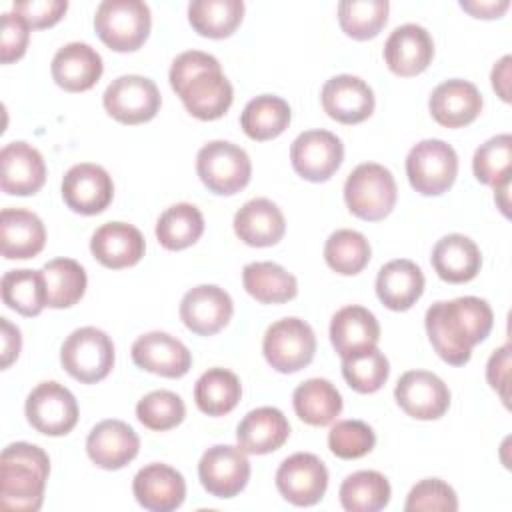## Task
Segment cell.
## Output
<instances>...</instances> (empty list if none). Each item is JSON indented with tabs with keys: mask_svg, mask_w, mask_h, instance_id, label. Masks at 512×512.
Listing matches in <instances>:
<instances>
[{
	"mask_svg": "<svg viewBox=\"0 0 512 512\" xmlns=\"http://www.w3.org/2000/svg\"><path fill=\"white\" fill-rule=\"evenodd\" d=\"M424 324L436 354L452 366H464L472 348L490 334L494 314L486 300L460 296L450 302H434L426 310Z\"/></svg>",
	"mask_w": 512,
	"mask_h": 512,
	"instance_id": "1",
	"label": "cell"
},
{
	"mask_svg": "<svg viewBox=\"0 0 512 512\" xmlns=\"http://www.w3.org/2000/svg\"><path fill=\"white\" fill-rule=\"evenodd\" d=\"M170 86L184 108L198 120L222 118L234 100V90L220 62L200 50L178 54L170 66Z\"/></svg>",
	"mask_w": 512,
	"mask_h": 512,
	"instance_id": "2",
	"label": "cell"
},
{
	"mask_svg": "<svg viewBox=\"0 0 512 512\" xmlns=\"http://www.w3.org/2000/svg\"><path fill=\"white\" fill-rule=\"evenodd\" d=\"M50 474L48 454L28 442H14L0 456V504L4 510L36 512Z\"/></svg>",
	"mask_w": 512,
	"mask_h": 512,
	"instance_id": "3",
	"label": "cell"
},
{
	"mask_svg": "<svg viewBox=\"0 0 512 512\" xmlns=\"http://www.w3.org/2000/svg\"><path fill=\"white\" fill-rule=\"evenodd\" d=\"M152 16L142 0H104L94 14L98 38L114 52L138 50L150 34Z\"/></svg>",
	"mask_w": 512,
	"mask_h": 512,
	"instance_id": "4",
	"label": "cell"
},
{
	"mask_svg": "<svg viewBox=\"0 0 512 512\" xmlns=\"http://www.w3.org/2000/svg\"><path fill=\"white\" fill-rule=\"evenodd\" d=\"M396 180L388 168L376 162L358 164L344 182L348 210L368 222L386 218L396 204Z\"/></svg>",
	"mask_w": 512,
	"mask_h": 512,
	"instance_id": "5",
	"label": "cell"
},
{
	"mask_svg": "<svg viewBox=\"0 0 512 512\" xmlns=\"http://www.w3.org/2000/svg\"><path fill=\"white\" fill-rule=\"evenodd\" d=\"M62 368L82 384L104 380L114 366L112 338L94 326L74 330L60 348Z\"/></svg>",
	"mask_w": 512,
	"mask_h": 512,
	"instance_id": "6",
	"label": "cell"
},
{
	"mask_svg": "<svg viewBox=\"0 0 512 512\" xmlns=\"http://www.w3.org/2000/svg\"><path fill=\"white\" fill-rule=\"evenodd\" d=\"M458 174L456 150L438 138L414 144L406 156L410 186L422 196H440L452 188Z\"/></svg>",
	"mask_w": 512,
	"mask_h": 512,
	"instance_id": "7",
	"label": "cell"
},
{
	"mask_svg": "<svg viewBox=\"0 0 512 512\" xmlns=\"http://www.w3.org/2000/svg\"><path fill=\"white\" fill-rule=\"evenodd\" d=\"M196 172L210 192L232 196L250 182L252 164L246 150L240 146L226 140H214L198 150Z\"/></svg>",
	"mask_w": 512,
	"mask_h": 512,
	"instance_id": "8",
	"label": "cell"
},
{
	"mask_svg": "<svg viewBox=\"0 0 512 512\" xmlns=\"http://www.w3.org/2000/svg\"><path fill=\"white\" fill-rule=\"evenodd\" d=\"M262 352L274 370L282 374L298 372L306 368L314 358V330L300 318H282L268 326L262 340Z\"/></svg>",
	"mask_w": 512,
	"mask_h": 512,
	"instance_id": "9",
	"label": "cell"
},
{
	"mask_svg": "<svg viewBox=\"0 0 512 512\" xmlns=\"http://www.w3.org/2000/svg\"><path fill=\"white\" fill-rule=\"evenodd\" d=\"M102 102L114 120L134 126L152 120L160 110L162 98L154 80L126 74L108 84Z\"/></svg>",
	"mask_w": 512,
	"mask_h": 512,
	"instance_id": "10",
	"label": "cell"
},
{
	"mask_svg": "<svg viewBox=\"0 0 512 512\" xmlns=\"http://www.w3.org/2000/svg\"><path fill=\"white\" fill-rule=\"evenodd\" d=\"M26 420L46 436H64L78 422V402L74 394L58 382H40L26 398Z\"/></svg>",
	"mask_w": 512,
	"mask_h": 512,
	"instance_id": "11",
	"label": "cell"
},
{
	"mask_svg": "<svg viewBox=\"0 0 512 512\" xmlns=\"http://www.w3.org/2000/svg\"><path fill=\"white\" fill-rule=\"evenodd\" d=\"M198 478L204 490L216 498L240 494L250 480V462L240 446L216 444L198 462Z\"/></svg>",
	"mask_w": 512,
	"mask_h": 512,
	"instance_id": "12",
	"label": "cell"
},
{
	"mask_svg": "<svg viewBox=\"0 0 512 512\" xmlns=\"http://www.w3.org/2000/svg\"><path fill=\"white\" fill-rule=\"evenodd\" d=\"M276 488L294 506H314L326 494L328 470L316 454L296 452L278 466Z\"/></svg>",
	"mask_w": 512,
	"mask_h": 512,
	"instance_id": "13",
	"label": "cell"
},
{
	"mask_svg": "<svg viewBox=\"0 0 512 512\" xmlns=\"http://www.w3.org/2000/svg\"><path fill=\"white\" fill-rule=\"evenodd\" d=\"M290 160L304 180L326 182L344 160V144L328 130H308L292 142Z\"/></svg>",
	"mask_w": 512,
	"mask_h": 512,
	"instance_id": "14",
	"label": "cell"
},
{
	"mask_svg": "<svg viewBox=\"0 0 512 512\" xmlns=\"http://www.w3.org/2000/svg\"><path fill=\"white\" fill-rule=\"evenodd\" d=\"M398 406L416 420H438L450 406V390L428 370L404 372L394 388Z\"/></svg>",
	"mask_w": 512,
	"mask_h": 512,
	"instance_id": "15",
	"label": "cell"
},
{
	"mask_svg": "<svg viewBox=\"0 0 512 512\" xmlns=\"http://www.w3.org/2000/svg\"><path fill=\"white\" fill-rule=\"evenodd\" d=\"M114 196V184L110 174L92 162L72 166L62 178L64 204L84 216L100 214L108 208Z\"/></svg>",
	"mask_w": 512,
	"mask_h": 512,
	"instance_id": "16",
	"label": "cell"
},
{
	"mask_svg": "<svg viewBox=\"0 0 512 512\" xmlns=\"http://www.w3.org/2000/svg\"><path fill=\"white\" fill-rule=\"evenodd\" d=\"M234 304L230 294L214 284H200L188 290L180 302V320L198 336L220 332L232 318Z\"/></svg>",
	"mask_w": 512,
	"mask_h": 512,
	"instance_id": "17",
	"label": "cell"
},
{
	"mask_svg": "<svg viewBox=\"0 0 512 512\" xmlns=\"http://www.w3.org/2000/svg\"><path fill=\"white\" fill-rule=\"evenodd\" d=\"M132 360L138 368L164 378H180L192 366L190 350L178 338L160 330L142 334L134 340Z\"/></svg>",
	"mask_w": 512,
	"mask_h": 512,
	"instance_id": "18",
	"label": "cell"
},
{
	"mask_svg": "<svg viewBox=\"0 0 512 512\" xmlns=\"http://www.w3.org/2000/svg\"><path fill=\"white\" fill-rule=\"evenodd\" d=\"M136 502L150 512H172L186 498L184 476L162 462H152L138 470L132 482Z\"/></svg>",
	"mask_w": 512,
	"mask_h": 512,
	"instance_id": "19",
	"label": "cell"
},
{
	"mask_svg": "<svg viewBox=\"0 0 512 512\" xmlns=\"http://www.w3.org/2000/svg\"><path fill=\"white\" fill-rule=\"evenodd\" d=\"M324 112L342 124H360L374 112V92L358 76L338 74L322 86Z\"/></svg>",
	"mask_w": 512,
	"mask_h": 512,
	"instance_id": "20",
	"label": "cell"
},
{
	"mask_svg": "<svg viewBox=\"0 0 512 512\" xmlns=\"http://www.w3.org/2000/svg\"><path fill=\"white\" fill-rule=\"evenodd\" d=\"M46 180L42 154L28 142H10L0 152V186L12 196L36 194Z\"/></svg>",
	"mask_w": 512,
	"mask_h": 512,
	"instance_id": "21",
	"label": "cell"
},
{
	"mask_svg": "<svg viewBox=\"0 0 512 512\" xmlns=\"http://www.w3.org/2000/svg\"><path fill=\"white\" fill-rule=\"evenodd\" d=\"M138 450V434L122 420H102L86 438L88 458L104 470L124 468L138 456Z\"/></svg>",
	"mask_w": 512,
	"mask_h": 512,
	"instance_id": "22",
	"label": "cell"
},
{
	"mask_svg": "<svg viewBox=\"0 0 512 512\" xmlns=\"http://www.w3.org/2000/svg\"><path fill=\"white\" fill-rule=\"evenodd\" d=\"M432 58V36L418 24H402L394 28L384 44V60L396 76H416L430 66Z\"/></svg>",
	"mask_w": 512,
	"mask_h": 512,
	"instance_id": "23",
	"label": "cell"
},
{
	"mask_svg": "<svg viewBox=\"0 0 512 512\" xmlns=\"http://www.w3.org/2000/svg\"><path fill=\"white\" fill-rule=\"evenodd\" d=\"M482 104L480 90L472 82L460 78L438 84L428 100L432 118L446 128H462L472 124L480 116Z\"/></svg>",
	"mask_w": 512,
	"mask_h": 512,
	"instance_id": "24",
	"label": "cell"
},
{
	"mask_svg": "<svg viewBox=\"0 0 512 512\" xmlns=\"http://www.w3.org/2000/svg\"><path fill=\"white\" fill-rule=\"evenodd\" d=\"M144 250L146 242L142 232L126 222H106L90 238L92 256L112 270L138 264Z\"/></svg>",
	"mask_w": 512,
	"mask_h": 512,
	"instance_id": "25",
	"label": "cell"
},
{
	"mask_svg": "<svg viewBox=\"0 0 512 512\" xmlns=\"http://www.w3.org/2000/svg\"><path fill=\"white\" fill-rule=\"evenodd\" d=\"M52 78L66 92L90 90L102 76V56L86 42H70L52 58Z\"/></svg>",
	"mask_w": 512,
	"mask_h": 512,
	"instance_id": "26",
	"label": "cell"
},
{
	"mask_svg": "<svg viewBox=\"0 0 512 512\" xmlns=\"http://www.w3.org/2000/svg\"><path fill=\"white\" fill-rule=\"evenodd\" d=\"M46 228L42 220L22 208H4L0 214V250L6 260H28L42 252Z\"/></svg>",
	"mask_w": 512,
	"mask_h": 512,
	"instance_id": "27",
	"label": "cell"
},
{
	"mask_svg": "<svg viewBox=\"0 0 512 512\" xmlns=\"http://www.w3.org/2000/svg\"><path fill=\"white\" fill-rule=\"evenodd\" d=\"M380 340V324L376 316L358 304L340 308L330 322V342L340 358L376 348Z\"/></svg>",
	"mask_w": 512,
	"mask_h": 512,
	"instance_id": "28",
	"label": "cell"
},
{
	"mask_svg": "<svg viewBox=\"0 0 512 512\" xmlns=\"http://www.w3.org/2000/svg\"><path fill=\"white\" fill-rule=\"evenodd\" d=\"M424 292V274L412 260L398 258L386 262L376 276L378 300L394 312H404L416 304Z\"/></svg>",
	"mask_w": 512,
	"mask_h": 512,
	"instance_id": "29",
	"label": "cell"
},
{
	"mask_svg": "<svg viewBox=\"0 0 512 512\" xmlns=\"http://www.w3.org/2000/svg\"><path fill=\"white\" fill-rule=\"evenodd\" d=\"M234 232L248 246H274L286 232L284 214L268 198L248 200L234 216Z\"/></svg>",
	"mask_w": 512,
	"mask_h": 512,
	"instance_id": "30",
	"label": "cell"
},
{
	"mask_svg": "<svg viewBox=\"0 0 512 512\" xmlns=\"http://www.w3.org/2000/svg\"><path fill=\"white\" fill-rule=\"evenodd\" d=\"M434 272L450 284H464L476 278L482 254L476 242L464 234H446L432 248Z\"/></svg>",
	"mask_w": 512,
	"mask_h": 512,
	"instance_id": "31",
	"label": "cell"
},
{
	"mask_svg": "<svg viewBox=\"0 0 512 512\" xmlns=\"http://www.w3.org/2000/svg\"><path fill=\"white\" fill-rule=\"evenodd\" d=\"M290 436L286 416L272 406L250 410L236 428L238 446L246 454H270L284 446Z\"/></svg>",
	"mask_w": 512,
	"mask_h": 512,
	"instance_id": "32",
	"label": "cell"
},
{
	"mask_svg": "<svg viewBox=\"0 0 512 512\" xmlns=\"http://www.w3.org/2000/svg\"><path fill=\"white\" fill-rule=\"evenodd\" d=\"M296 416L310 426H328L342 412V396L326 378H310L292 394Z\"/></svg>",
	"mask_w": 512,
	"mask_h": 512,
	"instance_id": "33",
	"label": "cell"
},
{
	"mask_svg": "<svg viewBox=\"0 0 512 512\" xmlns=\"http://www.w3.org/2000/svg\"><path fill=\"white\" fill-rule=\"evenodd\" d=\"M246 292L262 304H284L298 294L296 278L276 262H250L242 270Z\"/></svg>",
	"mask_w": 512,
	"mask_h": 512,
	"instance_id": "34",
	"label": "cell"
},
{
	"mask_svg": "<svg viewBox=\"0 0 512 512\" xmlns=\"http://www.w3.org/2000/svg\"><path fill=\"white\" fill-rule=\"evenodd\" d=\"M290 118L292 112L284 98L262 94L244 106L240 114V126L248 138L264 142L280 136L288 128Z\"/></svg>",
	"mask_w": 512,
	"mask_h": 512,
	"instance_id": "35",
	"label": "cell"
},
{
	"mask_svg": "<svg viewBox=\"0 0 512 512\" xmlns=\"http://www.w3.org/2000/svg\"><path fill=\"white\" fill-rule=\"evenodd\" d=\"M242 396L240 380L226 368L206 370L194 386V400L200 412L208 416H224L236 408Z\"/></svg>",
	"mask_w": 512,
	"mask_h": 512,
	"instance_id": "36",
	"label": "cell"
},
{
	"mask_svg": "<svg viewBox=\"0 0 512 512\" xmlns=\"http://www.w3.org/2000/svg\"><path fill=\"white\" fill-rule=\"evenodd\" d=\"M390 482L376 470H358L344 478L338 496L348 512H378L390 502Z\"/></svg>",
	"mask_w": 512,
	"mask_h": 512,
	"instance_id": "37",
	"label": "cell"
},
{
	"mask_svg": "<svg viewBox=\"0 0 512 512\" xmlns=\"http://www.w3.org/2000/svg\"><path fill=\"white\" fill-rule=\"evenodd\" d=\"M244 16L242 0H194L188 4L192 28L206 38H228L240 26Z\"/></svg>",
	"mask_w": 512,
	"mask_h": 512,
	"instance_id": "38",
	"label": "cell"
},
{
	"mask_svg": "<svg viewBox=\"0 0 512 512\" xmlns=\"http://www.w3.org/2000/svg\"><path fill=\"white\" fill-rule=\"evenodd\" d=\"M0 290L4 304L22 316H38L48 306L42 270H10L2 276Z\"/></svg>",
	"mask_w": 512,
	"mask_h": 512,
	"instance_id": "39",
	"label": "cell"
},
{
	"mask_svg": "<svg viewBox=\"0 0 512 512\" xmlns=\"http://www.w3.org/2000/svg\"><path fill=\"white\" fill-rule=\"evenodd\" d=\"M204 232L202 212L188 202L166 208L156 222V238L166 250H184Z\"/></svg>",
	"mask_w": 512,
	"mask_h": 512,
	"instance_id": "40",
	"label": "cell"
},
{
	"mask_svg": "<svg viewBox=\"0 0 512 512\" xmlns=\"http://www.w3.org/2000/svg\"><path fill=\"white\" fill-rule=\"evenodd\" d=\"M50 308H70L86 292V272L72 258H54L42 266Z\"/></svg>",
	"mask_w": 512,
	"mask_h": 512,
	"instance_id": "41",
	"label": "cell"
},
{
	"mask_svg": "<svg viewBox=\"0 0 512 512\" xmlns=\"http://www.w3.org/2000/svg\"><path fill=\"white\" fill-rule=\"evenodd\" d=\"M370 254L372 250L366 236L348 228L332 232L324 244L326 264L342 276H354L362 272L370 262Z\"/></svg>",
	"mask_w": 512,
	"mask_h": 512,
	"instance_id": "42",
	"label": "cell"
},
{
	"mask_svg": "<svg viewBox=\"0 0 512 512\" xmlns=\"http://www.w3.org/2000/svg\"><path fill=\"white\" fill-rule=\"evenodd\" d=\"M386 0H346L338 4L340 28L354 40L374 38L388 20Z\"/></svg>",
	"mask_w": 512,
	"mask_h": 512,
	"instance_id": "43",
	"label": "cell"
},
{
	"mask_svg": "<svg viewBox=\"0 0 512 512\" xmlns=\"http://www.w3.org/2000/svg\"><path fill=\"white\" fill-rule=\"evenodd\" d=\"M512 168V136L498 134L480 144L472 158V170L478 182L498 188L510 182Z\"/></svg>",
	"mask_w": 512,
	"mask_h": 512,
	"instance_id": "44",
	"label": "cell"
},
{
	"mask_svg": "<svg viewBox=\"0 0 512 512\" xmlns=\"http://www.w3.org/2000/svg\"><path fill=\"white\" fill-rule=\"evenodd\" d=\"M390 374V364L384 352L370 348L342 358V376L348 386L360 394L378 392Z\"/></svg>",
	"mask_w": 512,
	"mask_h": 512,
	"instance_id": "45",
	"label": "cell"
},
{
	"mask_svg": "<svg viewBox=\"0 0 512 512\" xmlns=\"http://www.w3.org/2000/svg\"><path fill=\"white\" fill-rule=\"evenodd\" d=\"M136 416L146 428L166 432L184 420L186 406L178 394L170 390H154L138 400Z\"/></svg>",
	"mask_w": 512,
	"mask_h": 512,
	"instance_id": "46",
	"label": "cell"
},
{
	"mask_svg": "<svg viewBox=\"0 0 512 512\" xmlns=\"http://www.w3.org/2000/svg\"><path fill=\"white\" fill-rule=\"evenodd\" d=\"M376 444L374 430L362 420H340L328 432V448L342 460L366 456Z\"/></svg>",
	"mask_w": 512,
	"mask_h": 512,
	"instance_id": "47",
	"label": "cell"
},
{
	"mask_svg": "<svg viewBox=\"0 0 512 512\" xmlns=\"http://www.w3.org/2000/svg\"><path fill=\"white\" fill-rule=\"evenodd\" d=\"M404 510L406 512H424V510L454 512L458 510V496L454 488L448 486L444 480L424 478L416 486H412V490L408 492Z\"/></svg>",
	"mask_w": 512,
	"mask_h": 512,
	"instance_id": "48",
	"label": "cell"
},
{
	"mask_svg": "<svg viewBox=\"0 0 512 512\" xmlns=\"http://www.w3.org/2000/svg\"><path fill=\"white\" fill-rule=\"evenodd\" d=\"M30 38V26L16 12L2 14V40H0V60L10 64L24 56Z\"/></svg>",
	"mask_w": 512,
	"mask_h": 512,
	"instance_id": "49",
	"label": "cell"
},
{
	"mask_svg": "<svg viewBox=\"0 0 512 512\" xmlns=\"http://www.w3.org/2000/svg\"><path fill=\"white\" fill-rule=\"evenodd\" d=\"M68 10L66 0H26L16 2L12 12L20 14L30 28H48L54 26Z\"/></svg>",
	"mask_w": 512,
	"mask_h": 512,
	"instance_id": "50",
	"label": "cell"
},
{
	"mask_svg": "<svg viewBox=\"0 0 512 512\" xmlns=\"http://www.w3.org/2000/svg\"><path fill=\"white\" fill-rule=\"evenodd\" d=\"M488 384L500 394L504 404H508V380H510V344L494 350L486 364Z\"/></svg>",
	"mask_w": 512,
	"mask_h": 512,
	"instance_id": "51",
	"label": "cell"
},
{
	"mask_svg": "<svg viewBox=\"0 0 512 512\" xmlns=\"http://www.w3.org/2000/svg\"><path fill=\"white\" fill-rule=\"evenodd\" d=\"M0 336H2V370H6L20 354L22 348V336L20 330L8 320V318H0Z\"/></svg>",
	"mask_w": 512,
	"mask_h": 512,
	"instance_id": "52",
	"label": "cell"
},
{
	"mask_svg": "<svg viewBox=\"0 0 512 512\" xmlns=\"http://www.w3.org/2000/svg\"><path fill=\"white\" fill-rule=\"evenodd\" d=\"M510 2L508 0H488V2H460V8L466 10L468 14H472L474 18H484V20H492V18H500L506 10H508Z\"/></svg>",
	"mask_w": 512,
	"mask_h": 512,
	"instance_id": "53",
	"label": "cell"
},
{
	"mask_svg": "<svg viewBox=\"0 0 512 512\" xmlns=\"http://www.w3.org/2000/svg\"><path fill=\"white\" fill-rule=\"evenodd\" d=\"M510 56H504L498 64H494L492 68V88L496 90V94L504 100L510 102Z\"/></svg>",
	"mask_w": 512,
	"mask_h": 512,
	"instance_id": "54",
	"label": "cell"
},
{
	"mask_svg": "<svg viewBox=\"0 0 512 512\" xmlns=\"http://www.w3.org/2000/svg\"><path fill=\"white\" fill-rule=\"evenodd\" d=\"M508 192H510V182H504V184H500L498 188H494V200H496V204H498V208H500V212L504 214V216H510V202H508Z\"/></svg>",
	"mask_w": 512,
	"mask_h": 512,
	"instance_id": "55",
	"label": "cell"
}]
</instances>
